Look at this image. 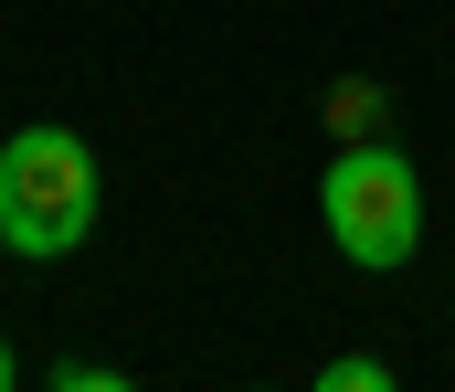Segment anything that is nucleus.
<instances>
[{
    "label": "nucleus",
    "mask_w": 455,
    "mask_h": 392,
    "mask_svg": "<svg viewBox=\"0 0 455 392\" xmlns=\"http://www.w3.org/2000/svg\"><path fill=\"white\" fill-rule=\"evenodd\" d=\"M318 212H329L339 255L371 265V276L413 265V244H424V180H413L403 148H339L329 180H318Z\"/></svg>",
    "instance_id": "f03ea898"
},
{
    "label": "nucleus",
    "mask_w": 455,
    "mask_h": 392,
    "mask_svg": "<svg viewBox=\"0 0 455 392\" xmlns=\"http://www.w3.org/2000/svg\"><path fill=\"white\" fill-rule=\"evenodd\" d=\"M11 382H21V350H11V340H0V392H11Z\"/></svg>",
    "instance_id": "39448f33"
},
{
    "label": "nucleus",
    "mask_w": 455,
    "mask_h": 392,
    "mask_svg": "<svg viewBox=\"0 0 455 392\" xmlns=\"http://www.w3.org/2000/svg\"><path fill=\"white\" fill-rule=\"evenodd\" d=\"M318 382H329V392H381V382H392V361H381V350H339Z\"/></svg>",
    "instance_id": "7ed1b4c3"
},
{
    "label": "nucleus",
    "mask_w": 455,
    "mask_h": 392,
    "mask_svg": "<svg viewBox=\"0 0 455 392\" xmlns=\"http://www.w3.org/2000/svg\"><path fill=\"white\" fill-rule=\"evenodd\" d=\"M107 212V180H96V148L75 128H21L0 138V244L32 265L75 255Z\"/></svg>",
    "instance_id": "f257e3e1"
},
{
    "label": "nucleus",
    "mask_w": 455,
    "mask_h": 392,
    "mask_svg": "<svg viewBox=\"0 0 455 392\" xmlns=\"http://www.w3.org/2000/svg\"><path fill=\"white\" fill-rule=\"evenodd\" d=\"M0 255H11V244H0Z\"/></svg>",
    "instance_id": "423d86ee"
},
{
    "label": "nucleus",
    "mask_w": 455,
    "mask_h": 392,
    "mask_svg": "<svg viewBox=\"0 0 455 392\" xmlns=\"http://www.w3.org/2000/svg\"><path fill=\"white\" fill-rule=\"evenodd\" d=\"M107 382H116L107 361H53V392H107Z\"/></svg>",
    "instance_id": "20e7f679"
}]
</instances>
